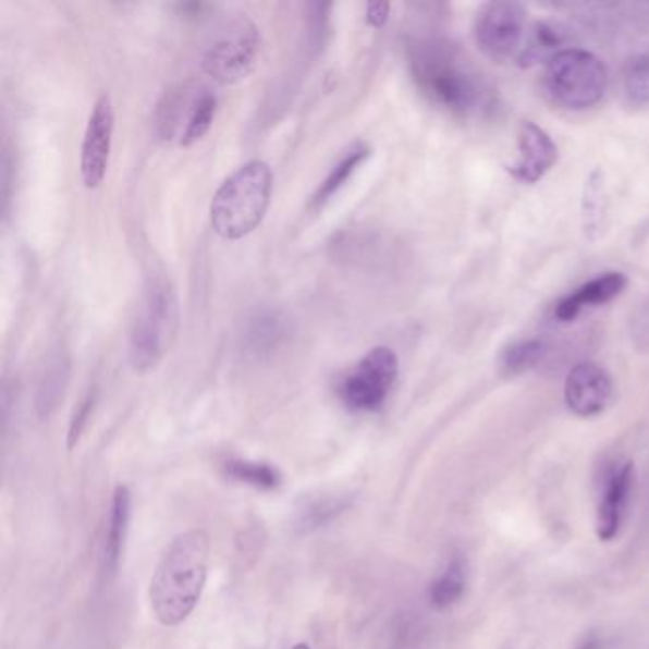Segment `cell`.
Segmentation results:
<instances>
[{
  "label": "cell",
  "instance_id": "6da1fadb",
  "mask_svg": "<svg viewBox=\"0 0 649 649\" xmlns=\"http://www.w3.org/2000/svg\"><path fill=\"white\" fill-rule=\"evenodd\" d=\"M409 69L425 98L455 117H473L490 107V90L467 58L444 40L427 38L409 46Z\"/></svg>",
  "mask_w": 649,
  "mask_h": 649
},
{
  "label": "cell",
  "instance_id": "7a4b0ae2",
  "mask_svg": "<svg viewBox=\"0 0 649 649\" xmlns=\"http://www.w3.org/2000/svg\"><path fill=\"white\" fill-rule=\"evenodd\" d=\"M210 562V537L191 529L172 539L152 574V613L164 627H175L195 612L205 590Z\"/></svg>",
  "mask_w": 649,
  "mask_h": 649
},
{
  "label": "cell",
  "instance_id": "3957f363",
  "mask_svg": "<svg viewBox=\"0 0 649 649\" xmlns=\"http://www.w3.org/2000/svg\"><path fill=\"white\" fill-rule=\"evenodd\" d=\"M272 193L271 167L252 160L229 175L216 191L210 205V223L225 241H238L264 221Z\"/></svg>",
  "mask_w": 649,
  "mask_h": 649
},
{
  "label": "cell",
  "instance_id": "277c9868",
  "mask_svg": "<svg viewBox=\"0 0 649 649\" xmlns=\"http://www.w3.org/2000/svg\"><path fill=\"white\" fill-rule=\"evenodd\" d=\"M177 328V297L170 280L152 279L145 287L130 330V364L136 374L159 366Z\"/></svg>",
  "mask_w": 649,
  "mask_h": 649
},
{
  "label": "cell",
  "instance_id": "5b68a950",
  "mask_svg": "<svg viewBox=\"0 0 649 649\" xmlns=\"http://www.w3.org/2000/svg\"><path fill=\"white\" fill-rule=\"evenodd\" d=\"M544 88L559 106L583 111L597 106L608 90V69L595 53L560 50L544 69Z\"/></svg>",
  "mask_w": 649,
  "mask_h": 649
},
{
  "label": "cell",
  "instance_id": "8992f818",
  "mask_svg": "<svg viewBox=\"0 0 649 649\" xmlns=\"http://www.w3.org/2000/svg\"><path fill=\"white\" fill-rule=\"evenodd\" d=\"M218 98L205 86L185 84L168 91L157 111L159 136L182 147L197 144L212 128Z\"/></svg>",
  "mask_w": 649,
  "mask_h": 649
},
{
  "label": "cell",
  "instance_id": "52a82bcc",
  "mask_svg": "<svg viewBox=\"0 0 649 649\" xmlns=\"http://www.w3.org/2000/svg\"><path fill=\"white\" fill-rule=\"evenodd\" d=\"M399 379V356L391 347H374L338 381L335 393L353 412H378Z\"/></svg>",
  "mask_w": 649,
  "mask_h": 649
},
{
  "label": "cell",
  "instance_id": "ba28073f",
  "mask_svg": "<svg viewBox=\"0 0 649 649\" xmlns=\"http://www.w3.org/2000/svg\"><path fill=\"white\" fill-rule=\"evenodd\" d=\"M261 37L248 17H238L208 48L203 68L219 84H236L256 68Z\"/></svg>",
  "mask_w": 649,
  "mask_h": 649
},
{
  "label": "cell",
  "instance_id": "9c48e42d",
  "mask_svg": "<svg viewBox=\"0 0 649 649\" xmlns=\"http://www.w3.org/2000/svg\"><path fill=\"white\" fill-rule=\"evenodd\" d=\"M473 29L483 56L493 61L511 60L526 37V10L511 0L488 2L478 10Z\"/></svg>",
  "mask_w": 649,
  "mask_h": 649
},
{
  "label": "cell",
  "instance_id": "30bf717a",
  "mask_svg": "<svg viewBox=\"0 0 649 649\" xmlns=\"http://www.w3.org/2000/svg\"><path fill=\"white\" fill-rule=\"evenodd\" d=\"M114 111L109 96H101L91 109L81 149V175L84 187L98 189L103 183L113 145Z\"/></svg>",
  "mask_w": 649,
  "mask_h": 649
},
{
  "label": "cell",
  "instance_id": "8fae6325",
  "mask_svg": "<svg viewBox=\"0 0 649 649\" xmlns=\"http://www.w3.org/2000/svg\"><path fill=\"white\" fill-rule=\"evenodd\" d=\"M564 399H566L567 408L572 409L575 416H598L612 402V378L598 364L579 363L567 374Z\"/></svg>",
  "mask_w": 649,
  "mask_h": 649
},
{
  "label": "cell",
  "instance_id": "7c38bea8",
  "mask_svg": "<svg viewBox=\"0 0 649 649\" xmlns=\"http://www.w3.org/2000/svg\"><path fill=\"white\" fill-rule=\"evenodd\" d=\"M559 160V149L551 136L534 122H522L518 130V160L509 172L521 183H537L551 172Z\"/></svg>",
  "mask_w": 649,
  "mask_h": 649
},
{
  "label": "cell",
  "instance_id": "4fadbf2b",
  "mask_svg": "<svg viewBox=\"0 0 649 649\" xmlns=\"http://www.w3.org/2000/svg\"><path fill=\"white\" fill-rule=\"evenodd\" d=\"M627 287V277L621 272H605L597 279L585 282L572 294L562 297L554 307V317L560 322H572L583 310L598 307L615 299Z\"/></svg>",
  "mask_w": 649,
  "mask_h": 649
},
{
  "label": "cell",
  "instance_id": "5bb4252c",
  "mask_svg": "<svg viewBox=\"0 0 649 649\" xmlns=\"http://www.w3.org/2000/svg\"><path fill=\"white\" fill-rule=\"evenodd\" d=\"M287 335V318L279 310H257L242 333V353L249 358H267L284 345Z\"/></svg>",
  "mask_w": 649,
  "mask_h": 649
},
{
  "label": "cell",
  "instance_id": "9a60e30c",
  "mask_svg": "<svg viewBox=\"0 0 649 649\" xmlns=\"http://www.w3.org/2000/svg\"><path fill=\"white\" fill-rule=\"evenodd\" d=\"M633 465L615 470V475L605 483L604 498L598 506L597 529L602 541H612L620 534L621 522L627 511L628 495L633 488Z\"/></svg>",
  "mask_w": 649,
  "mask_h": 649
},
{
  "label": "cell",
  "instance_id": "2e32d148",
  "mask_svg": "<svg viewBox=\"0 0 649 649\" xmlns=\"http://www.w3.org/2000/svg\"><path fill=\"white\" fill-rule=\"evenodd\" d=\"M130 513H132V498L126 486H119L113 493L109 521H107L106 537H103V567L107 574L114 575L121 566L122 552L126 544L130 528Z\"/></svg>",
  "mask_w": 649,
  "mask_h": 649
},
{
  "label": "cell",
  "instance_id": "e0dca14e",
  "mask_svg": "<svg viewBox=\"0 0 649 649\" xmlns=\"http://www.w3.org/2000/svg\"><path fill=\"white\" fill-rule=\"evenodd\" d=\"M353 506V498L348 493H322L305 499L295 513V529L299 534H310L332 524L341 514Z\"/></svg>",
  "mask_w": 649,
  "mask_h": 649
},
{
  "label": "cell",
  "instance_id": "ac0fdd59",
  "mask_svg": "<svg viewBox=\"0 0 649 649\" xmlns=\"http://www.w3.org/2000/svg\"><path fill=\"white\" fill-rule=\"evenodd\" d=\"M370 147L366 144L353 145L348 151L343 152V157L335 162V167L326 175L324 182L320 183L317 193L310 198V208L322 210L347 185L356 170L370 159Z\"/></svg>",
  "mask_w": 649,
  "mask_h": 649
},
{
  "label": "cell",
  "instance_id": "d6986e66",
  "mask_svg": "<svg viewBox=\"0 0 649 649\" xmlns=\"http://www.w3.org/2000/svg\"><path fill=\"white\" fill-rule=\"evenodd\" d=\"M68 378L69 366L63 356H53L52 360H48L37 393V412L40 419L52 416L53 409L58 408L65 393Z\"/></svg>",
  "mask_w": 649,
  "mask_h": 649
},
{
  "label": "cell",
  "instance_id": "ffe728a7",
  "mask_svg": "<svg viewBox=\"0 0 649 649\" xmlns=\"http://www.w3.org/2000/svg\"><path fill=\"white\" fill-rule=\"evenodd\" d=\"M562 33L549 23H537L531 35L526 37V42L522 46L518 53V63L522 68H531L541 61L547 63L560 52L559 46L562 45Z\"/></svg>",
  "mask_w": 649,
  "mask_h": 649
},
{
  "label": "cell",
  "instance_id": "44dd1931",
  "mask_svg": "<svg viewBox=\"0 0 649 649\" xmlns=\"http://www.w3.org/2000/svg\"><path fill=\"white\" fill-rule=\"evenodd\" d=\"M225 475L234 482L246 483L256 490H279L282 475L277 467L259 461L231 460L225 463Z\"/></svg>",
  "mask_w": 649,
  "mask_h": 649
},
{
  "label": "cell",
  "instance_id": "7402d4cb",
  "mask_svg": "<svg viewBox=\"0 0 649 649\" xmlns=\"http://www.w3.org/2000/svg\"><path fill=\"white\" fill-rule=\"evenodd\" d=\"M465 590V566L460 559L453 560L450 566L445 567L444 574L432 583L431 602L437 608H450L455 604Z\"/></svg>",
  "mask_w": 649,
  "mask_h": 649
},
{
  "label": "cell",
  "instance_id": "603a6c76",
  "mask_svg": "<svg viewBox=\"0 0 649 649\" xmlns=\"http://www.w3.org/2000/svg\"><path fill=\"white\" fill-rule=\"evenodd\" d=\"M623 88L633 106H649V52L638 53L628 61L623 73Z\"/></svg>",
  "mask_w": 649,
  "mask_h": 649
},
{
  "label": "cell",
  "instance_id": "cb8c5ba5",
  "mask_svg": "<svg viewBox=\"0 0 649 649\" xmlns=\"http://www.w3.org/2000/svg\"><path fill=\"white\" fill-rule=\"evenodd\" d=\"M544 345L539 340H521L506 347L501 356V366L509 374H522L531 370L543 358Z\"/></svg>",
  "mask_w": 649,
  "mask_h": 649
},
{
  "label": "cell",
  "instance_id": "d4e9b609",
  "mask_svg": "<svg viewBox=\"0 0 649 649\" xmlns=\"http://www.w3.org/2000/svg\"><path fill=\"white\" fill-rule=\"evenodd\" d=\"M604 198V185H602V175L600 172H595L590 175L589 183L585 187V200H583V216H585V231H597L600 229V219L604 212L602 200Z\"/></svg>",
  "mask_w": 649,
  "mask_h": 649
},
{
  "label": "cell",
  "instance_id": "484cf974",
  "mask_svg": "<svg viewBox=\"0 0 649 649\" xmlns=\"http://www.w3.org/2000/svg\"><path fill=\"white\" fill-rule=\"evenodd\" d=\"M94 406H96V393L86 394V396L83 399V402L76 406L75 414H73V417H71V424H69V450H73V448L78 444V440H81V437H83L84 429H86V425H88V419H90L91 412H94Z\"/></svg>",
  "mask_w": 649,
  "mask_h": 649
},
{
  "label": "cell",
  "instance_id": "4316f807",
  "mask_svg": "<svg viewBox=\"0 0 649 649\" xmlns=\"http://www.w3.org/2000/svg\"><path fill=\"white\" fill-rule=\"evenodd\" d=\"M391 14V4L389 2H370L368 10H366V20L371 27H383Z\"/></svg>",
  "mask_w": 649,
  "mask_h": 649
},
{
  "label": "cell",
  "instance_id": "83f0119b",
  "mask_svg": "<svg viewBox=\"0 0 649 649\" xmlns=\"http://www.w3.org/2000/svg\"><path fill=\"white\" fill-rule=\"evenodd\" d=\"M581 649H597V644H595V642L585 644V646H583Z\"/></svg>",
  "mask_w": 649,
  "mask_h": 649
},
{
  "label": "cell",
  "instance_id": "f1b7e54d",
  "mask_svg": "<svg viewBox=\"0 0 649 649\" xmlns=\"http://www.w3.org/2000/svg\"><path fill=\"white\" fill-rule=\"evenodd\" d=\"M292 649H309V646H307V644H299V646H295V648Z\"/></svg>",
  "mask_w": 649,
  "mask_h": 649
}]
</instances>
